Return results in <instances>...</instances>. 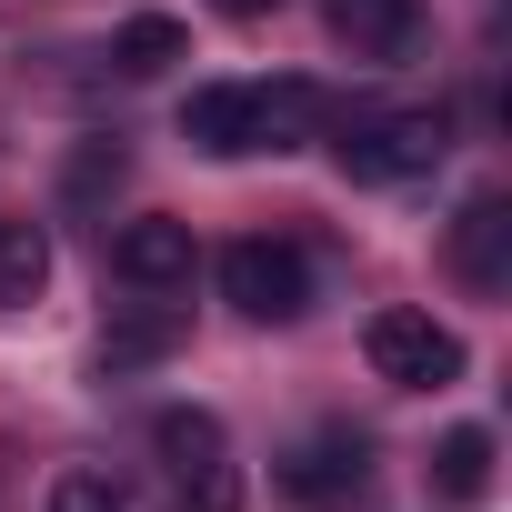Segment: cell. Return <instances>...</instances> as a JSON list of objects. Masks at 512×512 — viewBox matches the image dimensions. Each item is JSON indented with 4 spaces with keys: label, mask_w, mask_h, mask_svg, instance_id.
Returning a JSON list of instances; mask_svg holds the SVG:
<instances>
[{
    "label": "cell",
    "mask_w": 512,
    "mask_h": 512,
    "mask_svg": "<svg viewBox=\"0 0 512 512\" xmlns=\"http://www.w3.org/2000/svg\"><path fill=\"white\" fill-rule=\"evenodd\" d=\"M111 262H121V282L131 292H191V262H201V251H191V221H131L121 241H111Z\"/></svg>",
    "instance_id": "52a82bcc"
},
{
    "label": "cell",
    "mask_w": 512,
    "mask_h": 512,
    "mask_svg": "<svg viewBox=\"0 0 512 512\" xmlns=\"http://www.w3.org/2000/svg\"><path fill=\"white\" fill-rule=\"evenodd\" d=\"M221 302L241 322H302L312 312V262H302V241H272V231H241L221 251Z\"/></svg>",
    "instance_id": "277c9868"
},
{
    "label": "cell",
    "mask_w": 512,
    "mask_h": 512,
    "mask_svg": "<svg viewBox=\"0 0 512 512\" xmlns=\"http://www.w3.org/2000/svg\"><path fill=\"white\" fill-rule=\"evenodd\" d=\"M181 332H191V312L151 292V302H131V312H111V322H101V372H141V362H161Z\"/></svg>",
    "instance_id": "30bf717a"
},
{
    "label": "cell",
    "mask_w": 512,
    "mask_h": 512,
    "mask_svg": "<svg viewBox=\"0 0 512 512\" xmlns=\"http://www.w3.org/2000/svg\"><path fill=\"white\" fill-rule=\"evenodd\" d=\"M332 41L352 61H402L422 41V0H332Z\"/></svg>",
    "instance_id": "9c48e42d"
},
{
    "label": "cell",
    "mask_w": 512,
    "mask_h": 512,
    "mask_svg": "<svg viewBox=\"0 0 512 512\" xmlns=\"http://www.w3.org/2000/svg\"><path fill=\"white\" fill-rule=\"evenodd\" d=\"M51 282V231L41 221H0V312H21Z\"/></svg>",
    "instance_id": "8fae6325"
},
{
    "label": "cell",
    "mask_w": 512,
    "mask_h": 512,
    "mask_svg": "<svg viewBox=\"0 0 512 512\" xmlns=\"http://www.w3.org/2000/svg\"><path fill=\"white\" fill-rule=\"evenodd\" d=\"M322 111L312 81H282V91H251V81H211L181 101V141L211 151V161H251V151H282V131H302Z\"/></svg>",
    "instance_id": "6da1fadb"
},
{
    "label": "cell",
    "mask_w": 512,
    "mask_h": 512,
    "mask_svg": "<svg viewBox=\"0 0 512 512\" xmlns=\"http://www.w3.org/2000/svg\"><path fill=\"white\" fill-rule=\"evenodd\" d=\"M181 51H191V41H181V21H131V31L111 41V61H121L131 81H161V71H171Z\"/></svg>",
    "instance_id": "4fadbf2b"
},
{
    "label": "cell",
    "mask_w": 512,
    "mask_h": 512,
    "mask_svg": "<svg viewBox=\"0 0 512 512\" xmlns=\"http://www.w3.org/2000/svg\"><path fill=\"white\" fill-rule=\"evenodd\" d=\"M432 482H442L452 502H482V492H492V432H482V422L442 432V452H432Z\"/></svg>",
    "instance_id": "7c38bea8"
},
{
    "label": "cell",
    "mask_w": 512,
    "mask_h": 512,
    "mask_svg": "<svg viewBox=\"0 0 512 512\" xmlns=\"http://www.w3.org/2000/svg\"><path fill=\"white\" fill-rule=\"evenodd\" d=\"M442 151H452V121H442V111L372 101V111H342V121H332V161H342V181H362V191L422 181Z\"/></svg>",
    "instance_id": "7a4b0ae2"
},
{
    "label": "cell",
    "mask_w": 512,
    "mask_h": 512,
    "mask_svg": "<svg viewBox=\"0 0 512 512\" xmlns=\"http://www.w3.org/2000/svg\"><path fill=\"white\" fill-rule=\"evenodd\" d=\"M121 181V141H81V161H71V201H101Z\"/></svg>",
    "instance_id": "9a60e30c"
},
{
    "label": "cell",
    "mask_w": 512,
    "mask_h": 512,
    "mask_svg": "<svg viewBox=\"0 0 512 512\" xmlns=\"http://www.w3.org/2000/svg\"><path fill=\"white\" fill-rule=\"evenodd\" d=\"M211 11H231V21H262V11H282V0H211Z\"/></svg>",
    "instance_id": "2e32d148"
},
{
    "label": "cell",
    "mask_w": 512,
    "mask_h": 512,
    "mask_svg": "<svg viewBox=\"0 0 512 512\" xmlns=\"http://www.w3.org/2000/svg\"><path fill=\"white\" fill-rule=\"evenodd\" d=\"M362 352H372V372H382L392 392H442V382H462V342H452L432 312H412V302L372 312V322H362Z\"/></svg>",
    "instance_id": "5b68a950"
},
{
    "label": "cell",
    "mask_w": 512,
    "mask_h": 512,
    "mask_svg": "<svg viewBox=\"0 0 512 512\" xmlns=\"http://www.w3.org/2000/svg\"><path fill=\"white\" fill-rule=\"evenodd\" d=\"M452 272H462L472 292H502V282H512V201H502V191L462 201V221H452Z\"/></svg>",
    "instance_id": "ba28073f"
},
{
    "label": "cell",
    "mask_w": 512,
    "mask_h": 512,
    "mask_svg": "<svg viewBox=\"0 0 512 512\" xmlns=\"http://www.w3.org/2000/svg\"><path fill=\"white\" fill-rule=\"evenodd\" d=\"M362 482H372L362 432H312V442H292V452H282V492H292V502H312V512H352V502H362Z\"/></svg>",
    "instance_id": "8992f818"
},
{
    "label": "cell",
    "mask_w": 512,
    "mask_h": 512,
    "mask_svg": "<svg viewBox=\"0 0 512 512\" xmlns=\"http://www.w3.org/2000/svg\"><path fill=\"white\" fill-rule=\"evenodd\" d=\"M151 452H161V472H171V502H181V512H241L231 442H221V422H211L201 402H171V412L151 422Z\"/></svg>",
    "instance_id": "3957f363"
},
{
    "label": "cell",
    "mask_w": 512,
    "mask_h": 512,
    "mask_svg": "<svg viewBox=\"0 0 512 512\" xmlns=\"http://www.w3.org/2000/svg\"><path fill=\"white\" fill-rule=\"evenodd\" d=\"M51 512H131V502H121L111 472H61V482H51Z\"/></svg>",
    "instance_id": "5bb4252c"
}]
</instances>
